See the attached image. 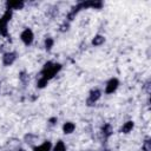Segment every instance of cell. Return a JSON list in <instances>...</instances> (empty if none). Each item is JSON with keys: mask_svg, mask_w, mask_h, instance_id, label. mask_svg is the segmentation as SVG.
Returning a JSON list of instances; mask_svg holds the SVG:
<instances>
[{"mask_svg": "<svg viewBox=\"0 0 151 151\" xmlns=\"http://www.w3.org/2000/svg\"><path fill=\"white\" fill-rule=\"evenodd\" d=\"M60 70H61V65H60V64H54V63H52V61H47V63L44 65L42 70H41V73H40L41 76H40V77H42V78L50 80V79H52Z\"/></svg>", "mask_w": 151, "mask_h": 151, "instance_id": "cell-1", "label": "cell"}, {"mask_svg": "<svg viewBox=\"0 0 151 151\" xmlns=\"http://www.w3.org/2000/svg\"><path fill=\"white\" fill-rule=\"evenodd\" d=\"M12 14H13V11L6 9L4 15L0 18V35H2V37H7L8 35L7 25H8V21L11 20V18H12Z\"/></svg>", "mask_w": 151, "mask_h": 151, "instance_id": "cell-2", "label": "cell"}, {"mask_svg": "<svg viewBox=\"0 0 151 151\" xmlns=\"http://www.w3.org/2000/svg\"><path fill=\"white\" fill-rule=\"evenodd\" d=\"M20 39H21V41H22L26 46L31 45V44L33 42V39H34V34H33L32 29L25 28V29L21 32V34H20Z\"/></svg>", "mask_w": 151, "mask_h": 151, "instance_id": "cell-3", "label": "cell"}, {"mask_svg": "<svg viewBox=\"0 0 151 151\" xmlns=\"http://www.w3.org/2000/svg\"><path fill=\"white\" fill-rule=\"evenodd\" d=\"M100 97H101L100 90H98V88H92V90L90 91L88 98L86 99V104H87L88 106H93V105L96 104V101H97Z\"/></svg>", "mask_w": 151, "mask_h": 151, "instance_id": "cell-4", "label": "cell"}, {"mask_svg": "<svg viewBox=\"0 0 151 151\" xmlns=\"http://www.w3.org/2000/svg\"><path fill=\"white\" fill-rule=\"evenodd\" d=\"M119 86V80L117 78H111L107 83H106V86H105V93L107 94H111L113 93Z\"/></svg>", "mask_w": 151, "mask_h": 151, "instance_id": "cell-5", "label": "cell"}, {"mask_svg": "<svg viewBox=\"0 0 151 151\" xmlns=\"http://www.w3.org/2000/svg\"><path fill=\"white\" fill-rule=\"evenodd\" d=\"M17 60V53L15 52H6L2 55V64L5 66H11Z\"/></svg>", "mask_w": 151, "mask_h": 151, "instance_id": "cell-6", "label": "cell"}, {"mask_svg": "<svg viewBox=\"0 0 151 151\" xmlns=\"http://www.w3.org/2000/svg\"><path fill=\"white\" fill-rule=\"evenodd\" d=\"M25 2L24 1H19V0H15V1H6V7L7 9H21L24 7Z\"/></svg>", "mask_w": 151, "mask_h": 151, "instance_id": "cell-7", "label": "cell"}, {"mask_svg": "<svg viewBox=\"0 0 151 151\" xmlns=\"http://www.w3.org/2000/svg\"><path fill=\"white\" fill-rule=\"evenodd\" d=\"M51 150H52V144L48 140H46L42 144L33 147V151H51Z\"/></svg>", "mask_w": 151, "mask_h": 151, "instance_id": "cell-8", "label": "cell"}, {"mask_svg": "<svg viewBox=\"0 0 151 151\" xmlns=\"http://www.w3.org/2000/svg\"><path fill=\"white\" fill-rule=\"evenodd\" d=\"M133 127H134V123L132 120H129V122H126V123L123 124V126L120 129V132L122 133H129V132L132 131Z\"/></svg>", "mask_w": 151, "mask_h": 151, "instance_id": "cell-9", "label": "cell"}, {"mask_svg": "<svg viewBox=\"0 0 151 151\" xmlns=\"http://www.w3.org/2000/svg\"><path fill=\"white\" fill-rule=\"evenodd\" d=\"M74 129H76V125H74V123H72V122H67V123H65V124L63 125V131H64L65 134L72 133V132L74 131Z\"/></svg>", "mask_w": 151, "mask_h": 151, "instance_id": "cell-10", "label": "cell"}, {"mask_svg": "<svg viewBox=\"0 0 151 151\" xmlns=\"http://www.w3.org/2000/svg\"><path fill=\"white\" fill-rule=\"evenodd\" d=\"M113 130H112V126L110 124H105L103 127H101V133L104 136V138H109L111 134H112Z\"/></svg>", "mask_w": 151, "mask_h": 151, "instance_id": "cell-11", "label": "cell"}, {"mask_svg": "<svg viewBox=\"0 0 151 151\" xmlns=\"http://www.w3.org/2000/svg\"><path fill=\"white\" fill-rule=\"evenodd\" d=\"M104 41H105V38L103 35H96L92 39V45L93 46H100V45L104 44Z\"/></svg>", "mask_w": 151, "mask_h": 151, "instance_id": "cell-12", "label": "cell"}, {"mask_svg": "<svg viewBox=\"0 0 151 151\" xmlns=\"http://www.w3.org/2000/svg\"><path fill=\"white\" fill-rule=\"evenodd\" d=\"M53 151H66V145L63 140H58L53 146Z\"/></svg>", "mask_w": 151, "mask_h": 151, "instance_id": "cell-13", "label": "cell"}, {"mask_svg": "<svg viewBox=\"0 0 151 151\" xmlns=\"http://www.w3.org/2000/svg\"><path fill=\"white\" fill-rule=\"evenodd\" d=\"M53 45H54V40L52 38H46L45 39V48H46V51H51Z\"/></svg>", "mask_w": 151, "mask_h": 151, "instance_id": "cell-14", "label": "cell"}, {"mask_svg": "<svg viewBox=\"0 0 151 151\" xmlns=\"http://www.w3.org/2000/svg\"><path fill=\"white\" fill-rule=\"evenodd\" d=\"M47 84H48V80H47V79H45V78H42V77H40V78L38 79L37 87H38V88H44Z\"/></svg>", "mask_w": 151, "mask_h": 151, "instance_id": "cell-15", "label": "cell"}, {"mask_svg": "<svg viewBox=\"0 0 151 151\" xmlns=\"http://www.w3.org/2000/svg\"><path fill=\"white\" fill-rule=\"evenodd\" d=\"M143 149H144V151H150V140L149 139L145 140V143L143 145Z\"/></svg>", "mask_w": 151, "mask_h": 151, "instance_id": "cell-16", "label": "cell"}, {"mask_svg": "<svg viewBox=\"0 0 151 151\" xmlns=\"http://www.w3.org/2000/svg\"><path fill=\"white\" fill-rule=\"evenodd\" d=\"M68 26H70V25H68V22H64V24L60 26V31H61V32L67 31V29H68Z\"/></svg>", "mask_w": 151, "mask_h": 151, "instance_id": "cell-17", "label": "cell"}, {"mask_svg": "<svg viewBox=\"0 0 151 151\" xmlns=\"http://www.w3.org/2000/svg\"><path fill=\"white\" fill-rule=\"evenodd\" d=\"M50 123H51V125H54V124L57 123V118H55V117L51 118V119H50Z\"/></svg>", "mask_w": 151, "mask_h": 151, "instance_id": "cell-18", "label": "cell"}]
</instances>
